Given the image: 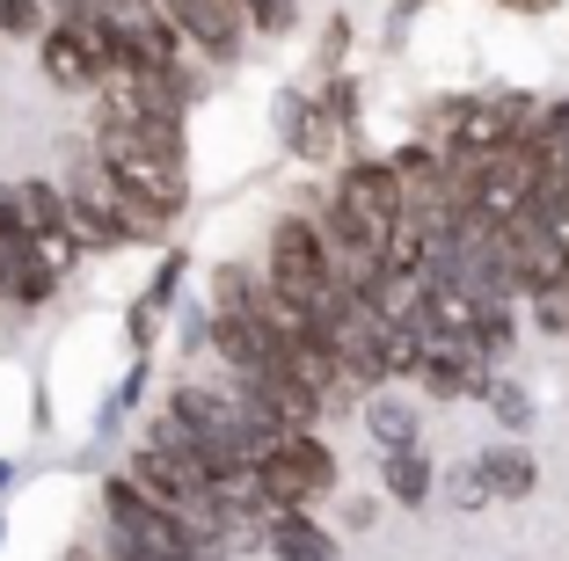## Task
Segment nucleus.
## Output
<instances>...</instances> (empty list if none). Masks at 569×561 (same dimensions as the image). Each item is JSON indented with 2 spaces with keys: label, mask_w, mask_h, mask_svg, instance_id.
I'll list each match as a JSON object with an SVG mask.
<instances>
[{
  "label": "nucleus",
  "mask_w": 569,
  "mask_h": 561,
  "mask_svg": "<svg viewBox=\"0 0 569 561\" xmlns=\"http://www.w3.org/2000/svg\"><path fill=\"white\" fill-rule=\"evenodd\" d=\"M44 22H51V8L44 0H0V37H37V44H44Z\"/></svg>",
  "instance_id": "17"
},
{
  "label": "nucleus",
  "mask_w": 569,
  "mask_h": 561,
  "mask_svg": "<svg viewBox=\"0 0 569 561\" xmlns=\"http://www.w3.org/2000/svg\"><path fill=\"white\" fill-rule=\"evenodd\" d=\"M256 489H263L270 518H278V511H315L321 495L336 489V452L321 445L315 430H292V438L256 467Z\"/></svg>",
  "instance_id": "3"
},
{
  "label": "nucleus",
  "mask_w": 569,
  "mask_h": 561,
  "mask_svg": "<svg viewBox=\"0 0 569 561\" xmlns=\"http://www.w3.org/2000/svg\"><path fill=\"white\" fill-rule=\"evenodd\" d=\"M446 489H452V503H460V511H482V503H497L475 460H468V467H452V474H446Z\"/></svg>",
  "instance_id": "18"
},
{
  "label": "nucleus",
  "mask_w": 569,
  "mask_h": 561,
  "mask_svg": "<svg viewBox=\"0 0 569 561\" xmlns=\"http://www.w3.org/2000/svg\"><path fill=\"white\" fill-rule=\"evenodd\" d=\"M96 161L132 190L147 198L161 219H176L190 204V176H183V132H147V124H110L102 117L96 132Z\"/></svg>",
  "instance_id": "2"
},
{
  "label": "nucleus",
  "mask_w": 569,
  "mask_h": 561,
  "mask_svg": "<svg viewBox=\"0 0 569 561\" xmlns=\"http://www.w3.org/2000/svg\"><path fill=\"white\" fill-rule=\"evenodd\" d=\"M503 8H526V16H540V8H548V0H503Z\"/></svg>",
  "instance_id": "20"
},
{
  "label": "nucleus",
  "mask_w": 569,
  "mask_h": 561,
  "mask_svg": "<svg viewBox=\"0 0 569 561\" xmlns=\"http://www.w3.org/2000/svg\"><path fill=\"white\" fill-rule=\"evenodd\" d=\"M168 22L183 30V44H198L212 67H234L241 59V37H249V16L234 0H161Z\"/></svg>",
  "instance_id": "6"
},
{
  "label": "nucleus",
  "mask_w": 569,
  "mask_h": 561,
  "mask_svg": "<svg viewBox=\"0 0 569 561\" xmlns=\"http://www.w3.org/2000/svg\"><path fill=\"white\" fill-rule=\"evenodd\" d=\"M526 307H533L540 335H569V292H540V299H526Z\"/></svg>",
  "instance_id": "19"
},
{
  "label": "nucleus",
  "mask_w": 569,
  "mask_h": 561,
  "mask_svg": "<svg viewBox=\"0 0 569 561\" xmlns=\"http://www.w3.org/2000/svg\"><path fill=\"white\" fill-rule=\"evenodd\" d=\"M278 132H284V153L321 161V153L336 147V132H343V124L329 117V102H321V96H284L278 102Z\"/></svg>",
  "instance_id": "7"
},
{
  "label": "nucleus",
  "mask_w": 569,
  "mask_h": 561,
  "mask_svg": "<svg viewBox=\"0 0 569 561\" xmlns=\"http://www.w3.org/2000/svg\"><path fill=\"white\" fill-rule=\"evenodd\" d=\"M37 67H44L51 88H67V96H81V88H102V81H110V73L96 67V51H88L81 37H67V30H51L44 44H37Z\"/></svg>",
  "instance_id": "8"
},
{
  "label": "nucleus",
  "mask_w": 569,
  "mask_h": 561,
  "mask_svg": "<svg viewBox=\"0 0 569 561\" xmlns=\"http://www.w3.org/2000/svg\"><path fill=\"white\" fill-rule=\"evenodd\" d=\"M475 358L503 364V350L519 343V299H475V329H468Z\"/></svg>",
  "instance_id": "13"
},
{
  "label": "nucleus",
  "mask_w": 569,
  "mask_h": 561,
  "mask_svg": "<svg viewBox=\"0 0 569 561\" xmlns=\"http://www.w3.org/2000/svg\"><path fill=\"white\" fill-rule=\"evenodd\" d=\"M183 263H190V256H168V263L153 270L147 299H139V307H132V343H147V335H153V314H161L168 299H176V284H183Z\"/></svg>",
  "instance_id": "15"
},
{
  "label": "nucleus",
  "mask_w": 569,
  "mask_h": 561,
  "mask_svg": "<svg viewBox=\"0 0 569 561\" xmlns=\"http://www.w3.org/2000/svg\"><path fill=\"white\" fill-rule=\"evenodd\" d=\"M329 198L343 204V212H351L380 248L409 227V182L395 176V161H366V153H358V161H343V176H336Z\"/></svg>",
  "instance_id": "4"
},
{
  "label": "nucleus",
  "mask_w": 569,
  "mask_h": 561,
  "mask_svg": "<svg viewBox=\"0 0 569 561\" xmlns=\"http://www.w3.org/2000/svg\"><path fill=\"white\" fill-rule=\"evenodd\" d=\"M263 284L292 307V314L321 321V329H336V314H343V278H336V256L329 241H321L315 212H284L278 227H270V248H263Z\"/></svg>",
  "instance_id": "1"
},
{
  "label": "nucleus",
  "mask_w": 569,
  "mask_h": 561,
  "mask_svg": "<svg viewBox=\"0 0 569 561\" xmlns=\"http://www.w3.org/2000/svg\"><path fill=\"white\" fill-rule=\"evenodd\" d=\"M475 467H482V481H489L497 503H519V495L540 489V467H533L526 445H489V452H475Z\"/></svg>",
  "instance_id": "11"
},
{
  "label": "nucleus",
  "mask_w": 569,
  "mask_h": 561,
  "mask_svg": "<svg viewBox=\"0 0 569 561\" xmlns=\"http://www.w3.org/2000/svg\"><path fill=\"white\" fill-rule=\"evenodd\" d=\"M59 270H67V263H59V256H51L44 241H37V248H22V263L8 270V299H16V307H44V299H51V284H59Z\"/></svg>",
  "instance_id": "14"
},
{
  "label": "nucleus",
  "mask_w": 569,
  "mask_h": 561,
  "mask_svg": "<svg viewBox=\"0 0 569 561\" xmlns=\"http://www.w3.org/2000/svg\"><path fill=\"white\" fill-rule=\"evenodd\" d=\"M263 547H270V561H336V540L307 511H278L263 525Z\"/></svg>",
  "instance_id": "9"
},
{
  "label": "nucleus",
  "mask_w": 569,
  "mask_h": 561,
  "mask_svg": "<svg viewBox=\"0 0 569 561\" xmlns=\"http://www.w3.org/2000/svg\"><path fill=\"white\" fill-rule=\"evenodd\" d=\"M366 438L380 445V460H387V452H417L423 445V415L409 409L402 394H372L366 401Z\"/></svg>",
  "instance_id": "10"
},
{
  "label": "nucleus",
  "mask_w": 569,
  "mask_h": 561,
  "mask_svg": "<svg viewBox=\"0 0 569 561\" xmlns=\"http://www.w3.org/2000/svg\"><path fill=\"white\" fill-rule=\"evenodd\" d=\"M380 489L395 495L402 511H423V503H431V489H438V467L423 460V445L417 452H387V460H380Z\"/></svg>",
  "instance_id": "12"
},
{
  "label": "nucleus",
  "mask_w": 569,
  "mask_h": 561,
  "mask_svg": "<svg viewBox=\"0 0 569 561\" xmlns=\"http://www.w3.org/2000/svg\"><path fill=\"white\" fill-rule=\"evenodd\" d=\"M8 481H16V467H8V460H0V489H8Z\"/></svg>",
  "instance_id": "21"
},
{
  "label": "nucleus",
  "mask_w": 569,
  "mask_h": 561,
  "mask_svg": "<svg viewBox=\"0 0 569 561\" xmlns=\"http://www.w3.org/2000/svg\"><path fill=\"white\" fill-rule=\"evenodd\" d=\"M482 401H489V409H497V423L511 430V438H519V430L533 423V394H526L519 380H489V394H482Z\"/></svg>",
  "instance_id": "16"
},
{
  "label": "nucleus",
  "mask_w": 569,
  "mask_h": 561,
  "mask_svg": "<svg viewBox=\"0 0 569 561\" xmlns=\"http://www.w3.org/2000/svg\"><path fill=\"white\" fill-rule=\"evenodd\" d=\"M96 8L124 37V73H176L183 67V30L168 22L161 0H96Z\"/></svg>",
  "instance_id": "5"
}]
</instances>
